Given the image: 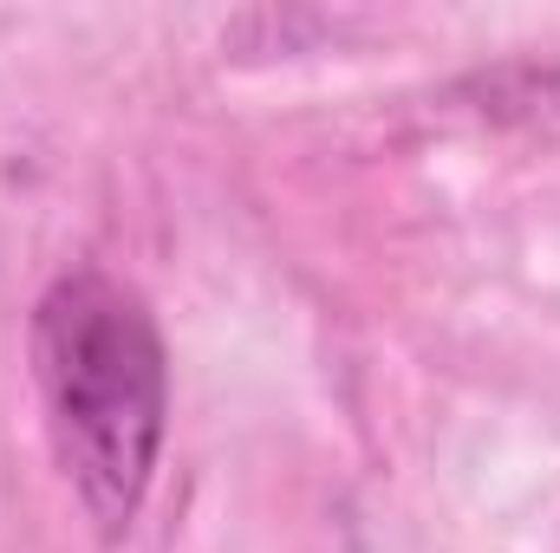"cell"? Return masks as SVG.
<instances>
[{
	"label": "cell",
	"mask_w": 560,
	"mask_h": 553,
	"mask_svg": "<svg viewBox=\"0 0 560 553\" xmlns=\"http://www.w3.org/2000/svg\"><path fill=\"white\" fill-rule=\"evenodd\" d=\"M33 372L79 502L125 534L163 443V339L143 299L105 274L52 280L33 313Z\"/></svg>",
	"instance_id": "1"
}]
</instances>
